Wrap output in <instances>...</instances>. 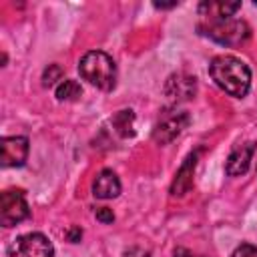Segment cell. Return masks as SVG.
Here are the masks:
<instances>
[{
  "mask_svg": "<svg viewBox=\"0 0 257 257\" xmlns=\"http://www.w3.org/2000/svg\"><path fill=\"white\" fill-rule=\"evenodd\" d=\"M209 74L215 84L235 98H243L251 86V70L249 66L231 54H219L209 64Z\"/></svg>",
  "mask_w": 257,
  "mask_h": 257,
  "instance_id": "1",
  "label": "cell"
},
{
  "mask_svg": "<svg viewBox=\"0 0 257 257\" xmlns=\"http://www.w3.org/2000/svg\"><path fill=\"white\" fill-rule=\"evenodd\" d=\"M80 76L100 90H112L116 84V64L102 50L86 52L78 62Z\"/></svg>",
  "mask_w": 257,
  "mask_h": 257,
  "instance_id": "2",
  "label": "cell"
},
{
  "mask_svg": "<svg viewBox=\"0 0 257 257\" xmlns=\"http://www.w3.org/2000/svg\"><path fill=\"white\" fill-rule=\"evenodd\" d=\"M197 28L201 34L225 46H237L245 42L251 32L247 22L237 18H205V22H201Z\"/></svg>",
  "mask_w": 257,
  "mask_h": 257,
  "instance_id": "3",
  "label": "cell"
},
{
  "mask_svg": "<svg viewBox=\"0 0 257 257\" xmlns=\"http://www.w3.org/2000/svg\"><path fill=\"white\" fill-rule=\"evenodd\" d=\"M30 217V209L20 189H8L0 195V223L2 227H14Z\"/></svg>",
  "mask_w": 257,
  "mask_h": 257,
  "instance_id": "4",
  "label": "cell"
},
{
  "mask_svg": "<svg viewBox=\"0 0 257 257\" xmlns=\"http://www.w3.org/2000/svg\"><path fill=\"white\" fill-rule=\"evenodd\" d=\"M8 257H54V247L42 233H26L8 245Z\"/></svg>",
  "mask_w": 257,
  "mask_h": 257,
  "instance_id": "5",
  "label": "cell"
},
{
  "mask_svg": "<svg viewBox=\"0 0 257 257\" xmlns=\"http://www.w3.org/2000/svg\"><path fill=\"white\" fill-rule=\"evenodd\" d=\"M189 120L185 110H165L153 128V141L157 145H169L189 126Z\"/></svg>",
  "mask_w": 257,
  "mask_h": 257,
  "instance_id": "6",
  "label": "cell"
},
{
  "mask_svg": "<svg viewBox=\"0 0 257 257\" xmlns=\"http://www.w3.org/2000/svg\"><path fill=\"white\" fill-rule=\"evenodd\" d=\"M197 92V78L187 72H175L165 82V96L171 102H183L193 98Z\"/></svg>",
  "mask_w": 257,
  "mask_h": 257,
  "instance_id": "7",
  "label": "cell"
},
{
  "mask_svg": "<svg viewBox=\"0 0 257 257\" xmlns=\"http://www.w3.org/2000/svg\"><path fill=\"white\" fill-rule=\"evenodd\" d=\"M28 139L26 137H4L0 141V161L2 167H22L28 159Z\"/></svg>",
  "mask_w": 257,
  "mask_h": 257,
  "instance_id": "8",
  "label": "cell"
},
{
  "mask_svg": "<svg viewBox=\"0 0 257 257\" xmlns=\"http://www.w3.org/2000/svg\"><path fill=\"white\" fill-rule=\"evenodd\" d=\"M253 155H255V143H243V145H237L229 157H227V163H225V173L229 177H239V175H245L249 171V165L253 161Z\"/></svg>",
  "mask_w": 257,
  "mask_h": 257,
  "instance_id": "9",
  "label": "cell"
},
{
  "mask_svg": "<svg viewBox=\"0 0 257 257\" xmlns=\"http://www.w3.org/2000/svg\"><path fill=\"white\" fill-rule=\"evenodd\" d=\"M197 157H199L197 151L191 153L185 159V163L179 167V171H177V175H175V179L171 183V195L173 197H183V195H187L191 191V187H193V175H195V167H197Z\"/></svg>",
  "mask_w": 257,
  "mask_h": 257,
  "instance_id": "10",
  "label": "cell"
},
{
  "mask_svg": "<svg viewBox=\"0 0 257 257\" xmlns=\"http://www.w3.org/2000/svg\"><path fill=\"white\" fill-rule=\"evenodd\" d=\"M120 193V181L110 169H102L94 183H92V195L96 199H114Z\"/></svg>",
  "mask_w": 257,
  "mask_h": 257,
  "instance_id": "11",
  "label": "cell"
},
{
  "mask_svg": "<svg viewBox=\"0 0 257 257\" xmlns=\"http://www.w3.org/2000/svg\"><path fill=\"white\" fill-rule=\"evenodd\" d=\"M241 8V2H215V0H205L199 4V14L203 18H233V14Z\"/></svg>",
  "mask_w": 257,
  "mask_h": 257,
  "instance_id": "12",
  "label": "cell"
},
{
  "mask_svg": "<svg viewBox=\"0 0 257 257\" xmlns=\"http://www.w3.org/2000/svg\"><path fill=\"white\" fill-rule=\"evenodd\" d=\"M110 122H112V128L116 131L118 137L128 139V137L135 135V112H133L131 108L118 110V112L110 118Z\"/></svg>",
  "mask_w": 257,
  "mask_h": 257,
  "instance_id": "13",
  "label": "cell"
},
{
  "mask_svg": "<svg viewBox=\"0 0 257 257\" xmlns=\"http://www.w3.org/2000/svg\"><path fill=\"white\" fill-rule=\"evenodd\" d=\"M82 94V88L76 80L72 78H64L62 82H58L56 86V98L58 100H76Z\"/></svg>",
  "mask_w": 257,
  "mask_h": 257,
  "instance_id": "14",
  "label": "cell"
},
{
  "mask_svg": "<svg viewBox=\"0 0 257 257\" xmlns=\"http://www.w3.org/2000/svg\"><path fill=\"white\" fill-rule=\"evenodd\" d=\"M56 80L62 82V68L58 64H48V68L42 74V84L44 86H52Z\"/></svg>",
  "mask_w": 257,
  "mask_h": 257,
  "instance_id": "15",
  "label": "cell"
},
{
  "mask_svg": "<svg viewBox=\"0 0 257 257\" xmlns=\"http://www.w3.org/2000/svg\"><path fill=\"white\" fill-rule=\"evenodd\" d=\"M231 257H257V247L249 245V243H241L233 253Z\"/></svg>",
  "mask_w": 257,
  "mask_h": 257,
  "instance_id": "16",
  "label": "cell"
},
{
  "mask_svg": "<svg viewBox=\"0 0 257 257\" xmlns=\"http://www.w3.org/2000/svg\"><path fill=\"white\" fill-rule=\"evenodd\" d=\"M94 217H96L100 223H112V221H114V213H112V209H108V207H98V209L94 211Z\"/></svg>",
  "mask_w": 257,
  "mask_h": 257,
  "instance_id": "17",
  "label": "cell"
},
{
  "mask_svg": "<svg viewBox=\"0 0 257 257\" xmlns=\"http://www.w3.org/2000/svg\"><path fill=\"white\" fill-rule=\"evenodd\" d=\"M122 257H151V253L145 251V249H141V247H131L128 251H124Z\"/></svg>",
  "mask_w": 257,
  "mask_h": 257,
  "instance_id": "18",
  "label": "cell"
},
{
  "mask_svg": "<svg viewBox=\"0 0 257 257\" xmlns=\"http://www.w3.org/2000/svg\"><path fill=\"white\" fill-rule=\"evenodd\" d=\"M66 237H68V241H70V243H78V241H80V237H82V231H80L78 227H70V229H68V233H66Z\"/></svg>",
  "mask_w": 257,
  "mask_h": 257,
  "instance_id": "19",
  "label": "cell"
},
{
  "mask_svg": "<svg viewBox=\"0 0 257 257\" xmlns=\"http://www.w3.org/2000/svg\"><path fill=\"white\" fill-rule=\"evenodd\" d=\"M175 257H199V255H195V253H191L187 249H177L175 251Z\"/></svg>",
  "mask_w": 257,
  "mask_h": 257,
  "instance_id": "20",
  "label": "cell"
},
{
  "mask_svg": "<svg viewBox=\"0 0 257 257\" xmlns=\"http://www.w3.org/2000/svg\"><path fill=\"white\" fill-rule=\"evenodd\" d=\"M177 6V2H171V4H161V2H155V8H173Z\"/></svg>",
  "mask_w": 257,
  "mask_h": 257,
  "instance_id": "21",
  "label": "cell"
}]
</instances>
